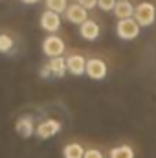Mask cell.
I'll use <instances>...</instances> for the list:
<instances>
[{
    "label": "cell",
    "mask_w": 156,
    "mask_h": 158,
    "mask_svg": "<svg viewBox=\"0 0 156 158\" xmlns=\"http://www.w3.org/2000/svg\"><path fill=\"white\" fill-rule=\"evenodd\" d=\"M132 19L140 24V28L151 26L156 19L154 4H151V2H140V4L134 7V17H132Z\"/></svg>",
    "instance_id": "6da1fadb"
},
{
    "label": "cell",
    "mask_w": 156,
    "mask_h": 158,
    "mask_svg": "<svg viewBox=\"0 0 156 158\" xmlns=\"http://www.w3.org/2000/svg\"><path fill=\"white\" fill-rule=\"evenodd\" d=\"M117 37L123 40H132L140 35V24L134 19H125V20H117L116 24Z\"/></svg>",
    "instance_id": "7a4b0ae2"
},
{
    "label": "cell",
    "mask_w": 156,
    "mask_h": 158,
    "mask_svg": "<svg viewBox=\"0 0 156 158\" xmlns=\"http://www.w3.org/2000/svg\"><path fill=\"white\" fill-rule=\"evenodd\" d=\"M42 52L50 59L61 57L64 53V40L61 39V37H57V35H50V37H46L44 42H42Z\"/></svg>",
    "instance_id": "3957f363"
},
{
    "label": "cell",
    "mask_w": 156,
    "mask_h": 158,
    "mask_svg": "<svg viewBox=\"0 0 156 158\" xmlns=\"http://www.w3.org/2000/svg\"><path fill=\"white\" fill-rule=\"evenodd\" d=\"M59 131H61V123L57 119H44L42 123L37 125L35 134H37V138H40V140H48V138L55 136Z\"/></svg>",
    "instance_id": "277c9868"
},
{
    "label": "cell",
    "mask_w": 156,
    "mask_h": 158,
    "mask_svg": "<svg viewBox=\"0 0 156 158\" xmlns=\"http://www.w3.org/2000/svg\"><path fill=\"white\" fill-rule=\"evenodd\" d=\"M84 74L90 79H96V81L105 79V76H107V64H105V61H101V59H88Z\"/></svg>",
    "instance_id": "5b68a950"
},
{
    "label": "cell",
    "mask_w": 156,
    "mask_h": 158,
    "mask_svg": "<svg viewBox=\"0 0 156 158\" xmlns=\"http://www.w3.org/2000/svg\"><path fill=\"white\" fill-rule=\"evenodd\" d=\"M64 15H66V19H68L70 22L79 24V26H81L83 22L88 20V11H86L83 6H79V4H72V6H68L66 11H64Z\"/></svg>",
    "instance_id": "8992f818"
},
{
    "label": "cell",
    "mask_w": 156,
    "mask_h": 158,
    "mask_svg": "<svg viewBox=\"0 0 156 158\" xmlns=\"http://www.w3.org/2000/svg\"><path fill=\"white\" fill-rule=\"evenodd\" d=\"M40 28L50 31V33L57 31L61 28V17L57 13H53V11H44L40 15Z\"/></svg>",
    "instance_id": "52a82bcc"
},
{
    "label": "cell",
    "mask_w": 156,
    "mask_h": 158,
    "mask_svg": "<svg viewBox=\"0 0 156 158\" xmlns=\"http://www.w3.org/2000/svg\"><path fill=\"white\" fill-rule=\"evenodd\" d=\"M66 68L74 76H83L86 70V59L83 55H70L66 59Z\"/></svg>",
    "instance_id": "ba28073f"
},
{
    "label": "cell",
    "mask_w": 156,
    "mask_h": 158,
    "mask_svg": "<svg viewBox=\"0 0 156 158\" xmlns=\"http://www.w3.org/2000/svg\"><path fill=\"white\" fill-rule=\"evenodd\" d=\"M15 129H17L18 136H22V138H30L31 134H35V129H37V127L33 125V119L30 118V116H20V118L17 119Z\"/></svg>",
    "instance_id": "9c48e42d"
},
{
    "label": "cell",
    "mask_w": 156,
    "mask_h": 158,
    "mask_svg": "<svg viewBox=\"0 0 156 158\" xmlns=\"http://www.w3.org/2000/svg\"><path fill=\"white\" fill-rule=\"evenodd\" d=\"M112 11H114V15H116L119 20H125V19H132L134 17V6L130 4V0H117L116 7Z\"/></svg>",
    "instance_id": "30bf717a"
},
{
    "label": "cell",
    "mask_w": 156,
    "mask_h": 158,
    "mask_svg": "<svg viewBox=\"0 0 156 158\" xmlns=\"http://www.w3.org/2000/svg\"><path fill=\"white\" fill-rule=\"evenodd\" d=\"M79 33H81V37H83V39L96 40L97 37H99V26H97V22H94V20H86V22H83V24H81Z\"/></svg>",
    "instance_id": "8fae6325"
},
{
    "label": "cell",
    "mask_w": 156,
    "mask_h": 158,
    "mask_svg": "<svg viewBox=\"0 0 156 158\" xmlns=\"http://www.w3.org/2000/svg\"><path fill=\"white\" fill-rule=\"evenodd\" d=\"M48 68H50V74L51 76H55V77H63L64 74H66V59L64 57H53V59H50V63H48Z\"/></svg>",
    "instance_id": "7c38bea8"
},
{
    "label": "cell",
    "mask_w": 156,
    "mask_h": 158,
    "mask_svg": "<svg viewBox=\"0 0 156 158\" xmlns=\"http://www.w3.org/2000/svg\"><path fill=\"white\" fill-rule=\"evenodd\" d=\"M83 155H84V149L79 143H68L63 149V156L64 158H83Z\"/></svg>",
    "instance_id": "4fadbf2b"
},
{
    "label": "cell",
    "mask_w": 156,
    "mask_h": 158,
    "mask_svg": "<svg viewBox=\"0 0 156 158\" xmlns=\"http://www.w3.org/2000/svg\"><path fill=\"white\" fill-rule=\"evenodd\" d=\"M110 158H134V151L130 145H117L110 151Z\"/></svg>",
    "instance_id": "5bb4252c"
},
{
    "label": "cell",
    "mask_w": 156,
    "mask_h": 158,
    "mask_svg": "<svg viewBox=\"0 0 156 158\" xmlns=\"http://www.w3.org/2000/svg\"><path fill=\"white\" fill-rule=\"evenodd\" d=\"M46 7L48 11H53V13H64L66 11V0H46Z\"/></svg>",
    "instance_id": "9a60e30c"
},
{
    "label": "cell",
    "mask_w": 156,
    "mask_h": 158,
    "mask_svg": "<svg viewBox=\"0 0 156 158\" xmlns=\"http://www.w3.org/2000/svg\"><path fill=\"white\" fill-rule=\"evenodd\" d=\"M11 48H13V39H11L9 35H6V33H0V52L6 53V52H9Z\"/></svg>",
    "instance_id": "2e32d148"
},
{
    "label": "cell",
    "mask_w": 156,
    "mask_h": 158,
    "mask_svg": "<svg viewBox=\"0 0 156 158\" xmlns=\"http://www.w3.org/2000/svg\"><path fill=\"white\" fill-rule=\"evenodd\" d=\"M117 0H97V6L103 9V11H112L116 7Z\"/></svg>",
    "instance_id": "e0dca14e"
},
{
    "label": "cell",
    "mask_w": 156,
    "mask_h": 158,
    "mask_svg": "<svg viewBox=\"0 0 156 158\" xmlns=\"http://www.w3.org/2000/svg\"><path fill=\"white\" fill-rule=\"evenodd\" d=\"M83 158H103V155H101L99 149H86Z\"/></svg>",
    "instance_id": "ac0fdd59"
},
{
    "label": "cell",
    "mask_w": 156,
    "mask_h": 158,
    "mask_svg": "<svg viewBox=\"0 0 156 158\" xmlns=\"http://www.w3.org/2000/svg\"><path fill=\"white\" fill-rule=\"evenodd\" d=\"M77 4L79 6H83V7L88 11V9H92V7L97 6V0H77Z\"/></svg>",
    "instance_id": "d6986e66"
},
{
    "label": "cell",
    "mask_w": 156,
    "mask_h": 158,
    "mask_svg": "<svg viewBox=\"0 0 156 158\" xmlns=\"http://www.w3.org/2000/svg\"><path fill=\"white\" fill-rule=\"evenodd\" d=\"M40 76H42V77H48V76H50V68H48V64H46V66L42 68V72H40Z\"/></svg>",
    "instance_id": "ffe728a7"
},
{
    "label": "cell",
    "mask_w": 156,
    "mask_h": 158,
    "mask_svg": "<svg viewBox=\"0 0 156 158\" xmlns=\"http://www.w3.org/2000/svg\"><path fill=\"white\" fill-rule=\"evenodd\" d=\"M22 2H24V4H37L39 0H22Z\"/></svg>",
    "instance_id": "44dd1931"
}]
</instances>
